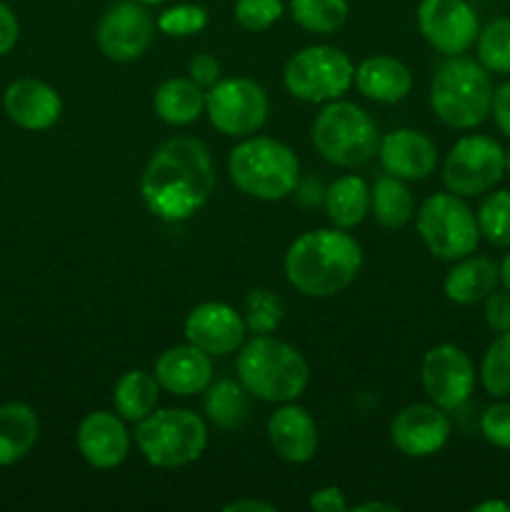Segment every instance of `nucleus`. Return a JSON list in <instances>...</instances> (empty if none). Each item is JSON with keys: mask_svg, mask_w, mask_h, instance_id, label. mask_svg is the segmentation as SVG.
<instances>
[{"mask_svg": "<svg viewBox=\"0 0 510 512\" xmlns=\"http://www.w3.org/2000/svg\"><path fill=\"white\" fill-rule=\"evenodd\" d=\"M223 512H275V508L260 503V500H233V503L223 505Z\"/></svg>", "mask_w": 510, "mask_h": 512, "instance_id": "37998d69", "label": "nucleus"}, {"mask_svg": "<svg viewBox=\"0 0 510 512\" xmlns=\"http://www.w3.org/2000/svg\"><path fill=\"white\" fill-rule=\"evenodd\" d=\"M480 433L485 435L490 445L495 448L510 450V400L498 398L490 408H485L483 418H480Z\"/></svg>", "mask_w": 510, "mask_h": 512, "instance_id": "e433bc0d", "label": "nucleus"}, {"mask_svg": "<svg viewBox=\"0 0 510 512\" xmlns=\"http://www.w3.org/2000/svg\"><path fill=\"white\" fill-rule=\"evenodd\" d=\"M138 3H143V5H160V3H165V0H138Z\"/></svg>", "mask_w": 510, "mask_h": 512, "instance_id": "de8ad7c7", "label": "nucleus"}, {"mask_svg": "<svg viewBox=\"0 0 510 512\" xmlns=\"http://www.w3.org/2000/svg\"><path fill=\"white\" fill-rule=\"evenodd\" d=\"M185 340L205 350L210 358H225L243 345L245 320L225 303H200L185 318Z\"/></svg>", "mask_w": 510, "mask_h": 512, "instance_id": "dca6fc26", "label": "nucleus"}, {"mask_svg": "<svg viewBox=\"0 0 510 512\" xmlns=\"http://www.w3.org/2000/svg\"><path fill=\"white\" fill-rule=\"evenodd\" d=\"M188 73L193 83H198L200 88H210L220 80V63L210 53H200L195 58H190Z\"/></svg>", "mask_w": 510, "mask_h": 512, "instance_id": "58836bf2", "label": "nucleus"}, {"mask_svg": "<svg viewBox=\"0 0 510 512\" xmlns=\"http://www.w3.org/2000/svg\"><path fill=\"white\" fill-rule=\"evenodd\" d=\"M248 390L233 380H215L205 388V415L220 430H233L248 418Z\"/></svg>", "mask_w": 510, "mask_h": 512, "instance_id": "c85d7f7f", "label": "nucleus"}, {"mask_svg": "<svg viewBox=\"0 0 510 512\" xmlns=\"http://www.w3.org/2000/svg\"><path fill=\"white\" fill-rule=\"evenodd\" d=\"M483 318L493 333H508L510 330V290L495 288L483 300Z\"/></svg>", "mask_w": 510, "mask_h": 512, "instance_id": "4c0bfd02", "label": "nucleus"}, {"mask_svg": "<svg viewBox=\"0 0 510 512\" xmlns=\"http://www.w3.org/2000/svg\"><path fill=\"white\" fill-rule=\"evenodd\" d=\"M500 268L483 255H465L455 260L445 275V298L455 305H478L498 288Z\"/></svg>", "mask_w": 510, "mask_h": 512, "instance_id": "5701e85b", "label": "nucleus"}, {"mask_svg": "<svg viewBox=\"0 0 510 512\" xmlns=\"http://www.w3.org/2000/svg\"><path fill=\"white\" fill-rule=\"evenodd\" d=\"M450 438V418L435 403H413L390 423V440L408 458H430Z\"/></svg>", "mask_w": 510, "mask_h": 512, "instance_id": "2eb2a0df", "label": "nucleus"}, {"mask_svg": "<svg viewBox=\"0 0 510 512\" xmlns=\"http://www.w3.org/2000/svg\"><path fill=\"white\" fill-rule=\"evenodd\" d=\"M478 63L488 73L510 75V18L490 20L480 28L478 40Z\"/></svg>", "mask_w": 510, "mask_h": 512, "instance_id": "7c9ffc66", "label": "nucleus"}, {"mask_svg": "<svg viewBox=\"0 0 510 512\" xmlns=\"http://www.w3.org/2000/svg\"><path fill=\"white\" fill-rule=\"evenodd\" d=\"M310 508L318 512H345L348 510V503H345L343 490L335 488V485H328V488L315 490L313 498H310Z\"/></svg>", "mask_w": 510, "mask_h": 512, "instance_id": "79ce46f5", "label": "nucleus"}, {"mask_svg": "<svg viewBox=\"0 0 510 512\" xmlns=\"http://www.w3.org/2000/svg\"><path fill=\"white\" fill-rule=\"evenodd\" d=\"M238 383L263 403H293L305 393L310 368L300 350L273 335H255L250 343L240 345Z\"/></svg>", "mask_w": 510, "mask_h": 512, "instance_id": "7ed1b4c3", "label": "nucleus"}, {"mask_svg": "<svg viewBox=\"0 0 510 512\" xmlns=\"http://www.w3.org/2000/svg\"><path fill=\"white\" fill-rule=\"evenodd\" d=\"M493 80L478 60L453 55L445 60L430 83V108L440 123L455 130L478 128L490 115Z\"/></svg>", "mask_w": 510, "mask_h": 512, "instance_id": "39448f33", "label": "nucleus"}, {"mask_svg": "<svg viewBox=\"0 0 510 512\" xmlns=\"http://www.w3.org/2000/svg\"><path fill=\"white\" fill-rule=\"evenodd\" d=\"M480 383L493 398H510V330L498 333L480 363Z\"/></svg>", "mask_w": 510, "mask_h": 512, "instance_id": "2f4dec72", "label": "nucleus"}, {"mask_svg": "<svg viewBox=\"0 0 510 512\" xmlns=\"http://www.w3.org/2000/svg\"><path fill=\"white\" fill-rule=\"evenodd\" d=\"M380 165L400 180H425L438 168V145L413 128L390 130L378 145Z\"/></svg>", "mask_w": 510, "mask_h": 512, "instance_id": "a211bd4d", "label": "nucleus"}, {"mask_svg": "<svg viewBox=\"0 0 510 512\" xmlns=\"http://www.w3.org/2000/svg\"><path fill=\"white\" fill-rule=\"evenodd\" d=\"M153 375L160 383V390L178 398H190L205 393V388L213 383V360L205 350L190 343L175 345L160 353Z\"/></svg>", "mask_w": 510, "mask_h": 512, "instance_id": "412c9836", "label": "nucleus"}, {"mask_svg": "<svg viewBox=\"0 0 510 512\" xmlns=\"http://www.w3.org/2000/svg\"><path fill=\"white\" fill-rule=\"evenodd\" d=\"M353 83L375 103H400L413 90V73L393 55H373L355 68Z\"/></svg>", "mask_w": 510, "mask_h": 512, "instance_id": "4be33fe9", "label": "nucleus"}, {"mask_svg": "<svg viewBox=\"0 0 510 512\" xmlns=\"http://www.w3.org/2000/svg\"><path fill=\"white\" fill-rule=\"evenodd\" d=\"M355 512H398V505L393 503H380V500H368V503H360L353 508Z\"/></svg>", "mask_w": 510, "mask_h": 512, "instance_id": "c03bdc74", "label": "nucleus"}, {"mask_svg": "<svg viewBox=\"0 0 510 512\" xmlns=\"http://www.w3.org/2000/svg\"><path fill=\"white\" fill-rule=\"evenodd\" d=\"M215 190V168L198 138L178 135L153 153L140 175V195L155 218L183 223L205 208Z\"/></svg>", "mask_w": 510, "mask_h": 512, "instance_id": "f257e3e1", "label": "nucleus"}, {"mask_svg": "<svg viewBox=\"0 0 510 512\" xmlns=\"http://www.w3.org/2000/svg\"><path fill=\"white\" fill-rule=\"evenodd\" d=\"M508 170V153L490 135H463L450 148L443 165V183L460 198L483 195Z\"/></svg>", "mask_w": 510, "mask_h": 512, "instance_id": "9b49d317", "label": "nucleus"}, {"mask_svg": "<svg viewBox=\"0 0 510 512\" xmlns=\"http://www.w3.org/2000/svg\"><path fill=\"white\" fill-rule=\"evenodd\" d=\"M268 113V93L250 78L218 80L205 93V115L210 125L228 138L255 135L268 120Z\"/></svg>", "mask_w": 510, "mask_h": 512, "instance_id": "9d476101", "label": "nucleus"}, {"mask_svg": "<svg viewBox=\"0 0 510 512\" xmlns=\"http://www.w3.org/2000/svg\"><path fill=\"white\" fill-rule=\"evenodd\" d=\"M313 145L330 165L360 168L378 153L380 133L360 105L338 98L325 103L315 118Z\"/></svg>", "mask_w": 510, "mask_h": 512, "instance_id": "0eeeda50", "label": "nucleus"}, {"mask_svg": "<svg viewBox=\"0 0 510 512\" xmlns=\"http://www.w3.org/2000/svg\"><path fill=\"white\" fill-rule=\"evenodd\" d=\"M135 443L143 458L155 468H185L208 448V425L193 410H153L135 428Z\"/></svg>", "mask_w": 510, "mask_h": 512, "instance_id": "423d86ee", "label": "nucleus"}, {"mask_svg": "<svg viewBox=\"0 0 510 512\" xmlns=\"http://www.w3.org/2000/svg\"><path fill=\"white\" fill-rule=\"evenodd\" d=\"M283 300L280 295H275L268 288H255L245 295L243 305V320L245 328L255 335H270L278 330V325L283 323Z\"/></svg>", "mask_w": 510, "mask_h": 512, "instance_id": "72a5a7b5", "label": "nucleus"}, {"mask_svg": "<svg viewBox=\"0 0 510 512\" xmlns=\"http://www.w3.org/2000/svg\"><path fill=\"white\" fill-rule=\"evenodd\" d=\"M233 15L245 30H268L283 15V0H235Z\"/></svg>", "mask_w": 510, "mask_h": 512, "instance_id": "c9c22d12", "label": "nucleus"}, {"mask_svg": "<svg viewBox=\"0 0 510 512\" xmlns=\"http://www.w3.org/2000/svg\"><path fill=\"white\" fill-rule=\"evenodd\" d=\"M498 268H500V283H503L505 290H510V253L505 255L503 263H500Z\"/></svg>", "mask_w": 510, "mask_h": 512, "instance_id": "49530a36", "label": "nucleus"}, {"mask_svg": "<svg viewBox=\"0 0 510 512\" xmlns=\"http://www.w3.org/2000/svg\"><path fill=\"white\" fill-rule=\"evenodd\" d=\"M18 35H20L18 18H15L13 10L0 0V55H8L10 50L15 48Z\"/></svg>", "mask_w": 510, "mask_h": 512, "instance_id": "a19ab883", "label": "nucleus"}, {"mask_svg": "<svg viewBox=\"0 0 510 512\" xmlns=\"http://www.w3.org/2000/svg\"><path fill=\"white\" fill-rule=\"evenodd\" d=\"M508 173H510V150H508Z\"/></svg>", "mask_w": 510, "mask_h": 512, "instance_id": "09e8293b", "label": "nucleus"}, {"mask_svg": "<svg viewBox=\"0 0 510 512\" xmlns=\"http://www.w3.org/2000/svg\"><path fill=\"white\" fill-rule=\"evenodd\" d=\"M155 38V20L143 3H118L100 18L95 40L100 53L115 63H130L148 53Z\"/></svg>", "mask_w": 510, "mask_h": 512, "instance_id": "4468645a", "label": "nucleus"}, {"mask_svg": "<svg viewBox=\"0 0 510 512\" xmlns=\"http://www.w3.org/2000/svg\"><path fill=\"white\" fill-rule=\"evenodd\" d=\"M348 0H290L295 25L315 35H333L348 20Z\"/></svg>", "mask_w": 510, "mask_h": 512, "instance_id": "c756f323", "label": "nucleus"}, {"mask_svg": "<svg viewBox=\"0 0 510 512\" xmlns=\"http://www.w3.org/2000/svg\"><path fill=\"white\" fill-rule=\"evenodd\" d=\"M228 173L240 193L273 203L298 188L300 163L298 155L280 140L250 135L230 150Z\"/></svg>", "mask_w": 510, "mask_h": 512, "instance_id": "20e7f679", "label": "nucleus"}, {"mask_svg": "<svg viewBox=\"0 0 510 512\" xmlns=\"http://www.w3.org/2000/svg\"><path fill=\"white\" fill-rule=\"evenodd\" d=\"M3 108L18 128L40 133L58 123L63 115V100L53 85L35 78H20L5 88Z\"/></svg>", "mask_w": 510, "mask_h": 512, "instance_id": "6ab92c4d", "label": "nucleus"}, {"mask_svg": "<svg viewBox=\"0 0 510 512\" xmlns=\"http://www.w3.org/2000/svg\"><path fill=\"white\" fill-rule=\"evenodd\" d=\"M418 233L430 255L438 260H455L473 255L480 243L478 218L460 195L435 193L420 205Z\"/></svg>", "mask_w": 510, "mask_h": 512, "instance_id": "6e6552de", "label": "nucleus"}, {"mask_svg": "<svg viewBox=\"0 0 510 512\" xmlns=\"http://www.w3.org/2000/svg\"><path fill=\"white\" fill-rule=\"evenodd\" d=\"M153 108L163 123L190 125L205 113V90L190 78H170L155 90Z\"/></svg>", "mask_w": 510, "mask_h": 512, "instance_id": "393cba45", "label": "nucleus"}, {"mask_svg": "<svg viewBox=\"0 0 510 512\" xmlns=\"http://www.w3.org/2000/svg\"><path fill=\"white\" fill-rule=\"evenodd\" d=\"M370 213L383 228H405L415 213L413 193L408 190L405 180L395 178V175H383L375 180V185L370 188Z\"/></svg>", "mask_w": 510, "mask_h": 512, "instance_id": "cd10ccee", "label": "nucleus"}, {"mask_svg": "<svg viewBox=\"0 0 510 512\" xmlns=\"http://www.w3.org/2000/svg\"><path fill=\"white\" fill-rule=\"evenodd\" d=\"M268 443L280 460L303 465L318 453V425L313 415L293 403H283L268 420Z\"/></svg>", "mask_w": 510, "mask_h": 512, "instance_id": "aec40b11", "label": "nucleus"}, {"mask_svg": "<svg viewBox=\"0 0 510 512\" xmlns=\"http://www.w3.org/2000/svg\"><path fill=\"white\" fill-rule=\"evenodd\" d=\"M75 443L85 463L98 470L118 468L130 453V433L125 428V420L108 410H95L85 415L75 433Z\"/></svg>", "mask_w": 510, "mask_h": 512, "instance_id": "f3484780", "label": "nucleus"}, {"mask_svg": "<svg viewBox=\"0 0 510 512\" xmlns=\"http://www.w3.org/2000/svg\"><path fill=\"white\" fill-rule=\"evenodd\" d=\"M355 68L348 55L333 45H310L285 63L283 85L303 103H330L350 90Z\"/></svg>", "mask_w": 510, "mask_h": 512, "instance_id": "1a4fd4ad", "label": "nucleus"}, {"mask_svg": "<svg viewBox=\"0 0 510 512\" xmlns=\"http://www.w3.org/2000/svg\"><path fill=\"white\" fill-rule=\"evenodd\" d=\"M480 238L495 248H510V190H495L480 203L478 213Z\"/></svg>", "mask_w": 510, "mask_h": 512, "instance_id": "473e14b6", "label": "nucleus"}, {"mask_svg": "<svg viewBox=\"0 0 510 512\" xmlns=\"http://www.w3.org/2000/svg\"><path fill=\"white\" fill-rule=\"evenodd\" d=\"M325 213L335 228L350 230L370 213V185L360 175H343L325 190Z\"/></svg>", "mask_w": 510, "mask_h": 512, "instance_id": "a878e982", "label": "nucleus"}, {"mask_svg": "<svg viewBox=\"0 0 510 512\" xmlns=\"http://www.w3.org/2000/svg\"><path fill=\"white\" fill-rule=\"evenodd\" d=\"M490 115L503 135L510 138V80H505L500 88L493 90V103H490Z\"/></svg>", "mask_w": 510, "mask_h": 512, "instance_id": "ea45409f", "label": "nucleus"}, {"mask_svg": "<svg viewBox=\"0 0 510 512\" xmlns=\"http://www.w3.org/2000/svg\"><path fill=\"white\" fill-rule=\"evenodd\" d=\"M40 435L38 415L25 403L0 405V468L23 460Z\"/></svg>", "mask_w": 510, "mask_h": 512, "instance_id": "b1692460", "label": "nucleus"}, {"mask_svg": "<svg viewBox=\"0 0 510 512\" xmlns=\"http://www.w3.org/2000/svg\"><path fill=\"white\" fill-rule=\"evenodd\" d=\"M363 265V248L343 228L303 233L285 253V278L305 298H333L343 293Z\"/></svg>", "mask_w": 510, "mask_h": 512, "instance_id": "f03ea898", "label": "nucleus"}, {"mask_svg": "<svg viewBox=\"0 0 510 512\" xmlns=\"http://www.w3.org/2000/svg\"><path fill=\"white\" fill-rule=\"evenodd\" d=\"M473 512H510V503H505V500H483V503L473 505Z\"/></svg>", "mask_w": 510, "mask_h": 512, "instance_id": "a18cd8bd", "label": "nucleus"}, {"mask_svg": "<svg viewBox=\"0 0 510 512\" xmlns=\"http://www.w3.org/2000/svg\"><path fill=\"white\" fill-rule=\"evenodd\" d=\"M420 380L430 403L455 413L470 400L475 390V365L463 348L453 343L435 345L425 353Z\"/></svg>", "mask_w": 510, "mask_h": 512, "instance_id": "f8f14e48", "label": "nucleus"}, {"mask_svg": "<svg viewBox=\"0 0 510 512\" xmlns=\"http://www.w3.org/2000/svg\"><path fill=\"white\" fill-rule=\"evenodd\" d=\"M158 400L160 383L153 373H145V370H128L120 375L113 388L115 413L135 425L148 418L153 410H158Z\"/></svg>", "mask_w": 510, "mask_h": 512, "instance_id": "bb28decb", "label": "nucleus"}, {"mask_svg": "<svg viewBox=\"0 0 510 512\" xmlns=\"http://www.w3.org/2000/svg\"><path fill=\"white\" fill-rule=\"evenodd\" d=\"M155 28L170 38H190L208 28V10L195 3L170 5L155 20Z\"/></svg>", "mask_w": 510, "mask_h": 512, "instance_id": "f704fd0d", "label": "nucleus"}, {"mask_svg": "<svg viewBox=\"0 0 510 512\" xmlns=\"http://www.w3.org/2000/svg\"><path fill=\"white\" fill-rule=\"evenodd\" d=\"M418 28L428 45L453 58L473 48L480 18L468 0H420Z\"/></svg>", "mask_w": 510, "mask_h": 512, "instance_id": "ddd939ff", "label": "nucleus"}]
</instances>
